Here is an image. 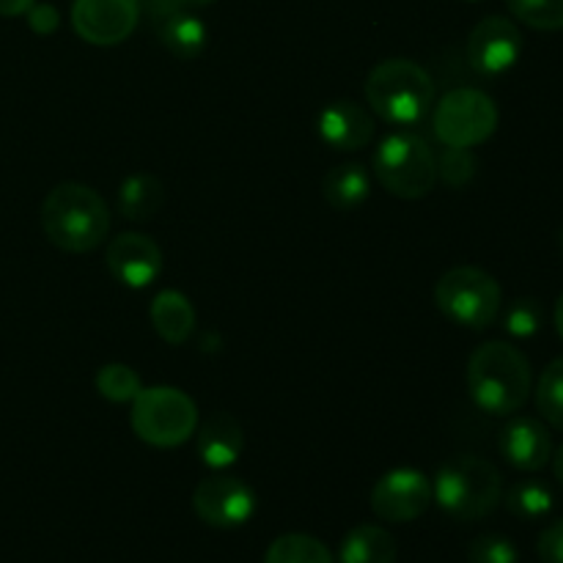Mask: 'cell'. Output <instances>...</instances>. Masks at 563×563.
Returning <instances> with one entry per match:
<instances>
[{"label": "cell", "instance_id": "30", "mask_svg": "<svg viewBox=\"0 0 563 563\" xmlns=\"http://www.w3.org/2000/svg\"><path fill=\"white\" fill-rule=\"evenodd\" d=\"M537 553L542 563H563V517L548 526L539 537Z\"/></svg>", "mask_w": 563, "mask_h": 563}, {"label": "cell", "instance_id": "31", "mask_svg": "<svg viewBox=\"0 0 563 563\" xmlns=\"http://www.w3.org/2000/svg\"><path fill=\"white\" fill-rule=\"evenodd\" d=\"M27 25H31V31L38 33V36H49V33L58 31L60 25L58 9L49 3H33L31 9H27Z\"/></svg>", "mask_w": 563, "mask_h": 563}, {"label": "cell", "instance_id": "3", "mask_svg": "<svg viewBox=\"0 0 563 563\" xmlns=\"http://www.w3.org/2000/svg\"><path fill=\"white\" fill-rule=\"evenodd\" d=\"M363 91L374 115L394 126H412L432 110L438 88L421 64L410 58H388L368 71Z\"/></svg>", "mask_w": 563, "mask_h": 563}, {"label": "cell", "instance_id": "24", "mask_svg": "<svg viewBox=\"0 0 563 563\" xmlns=\"http://www.w3.org/2000/svg\"><path fill=\"white\" fill-rule=\"evenodd\" d=\"M97 390L102 399L113 401V405H126L143 390L141 374L126 363H108L97 372Z\"/></svg>", "mask_w": 563, "mask_h": 563}, {"label": "cell", "instance_id": "12", "mask_svg": "<svg viewBox=\"0 0 563 563\" xmlns=\"http://www.w3.org/2000/svg\"><path fill=\"white\" fill-rule=\"evenodd\" d=\"M522 55V33L509 16L489 14L467 36V60L482 75L495 77L509 71Z\"/></svg>", "mask_w": 563, "mask_h": 563}, {"label": "cell", "instance_id": "23", "mask_svg": "<svg viewBox=\"0 0 563 563\" xmlns=\"http://www.w3.org/2000/svg\"><path fill=\"white\" fill-rule=\"evenodd\" d=\"M555 506V495L548 484L542 482H517L506 493V509L522 520H539L548 517Z\"/></svg>", "mask_w": 563, "mask_h": 563}, {"label": "cell", "instance_id": "11", "mask_svg": "<svg viewBox=\"0 0 563 563\" xmlns=\"http://www.w3.org/2000/svg\"><path fill=\"white\" fill-rule=\"evenodd\" d=\"M141 0H75L71 27L93 47H115L135 33Z\"/></svg>", "mask_w": 563, "mask_h": 563}, {"label": "cell", "instance_id": "35", "mask_svg": "<svg viewBox=\"0 0 563 563\" xmlns=\"http://www.w3.org/2000/svg\"><path fill=\"white\" fill-rule=\"evenodd\" d=\"M555 330H559V335L563 339V295L555 302Z\"/></svg>", "mask_w": 563, "mask_h": 563}, {"label": "cell", "instance_id": "9", "mask_svg": "<svg viewBox=\"0 0 563 563\" xmlns=\"http://www.w3.org/2000/svg\"><path fill=\"white\" fill-rule=\"evenodd\" d=\"M258 498L253 487L242 478L229 473H214V476L198 482L192 493V511L198 520L212 528H240L256 515Z\"/></svg>", "mask_w": 563, "mask_h": 563}, {"label": "cell", "instance_id": "26", "mask_svg": "<svg viewBox=\"0 0 563 563\" xmlns=\"http://www.w3.org/2000/svg\"><path fill=\"white\" fill-rule=\"evenodd\" d=\"M511 14L533 31H561L563 0H506Z\"/></svg>", "mask_w": 563, "mask_h": 563}, {"label": "cell", "instance_id": "36", "mask_svg": "<svg viewBox=\"0 0 563 563\" xmlns=\"http://www.w3.org/2000/svg\"><path fill=\"white\" fill-rule=\"evenodd\" d=\"M176 3H179L181 9H203V5L214 3V0H176Z\"/></svg>", "mask_w": 563, "mask_h": 563}, {"label": "cell", "instance_id": "8", "mask_svg": "<svg viewBox=\"0 0 563 563\" xmlns=\"http://www.w3.org/2000/svg\"><path fill=\"white\" fill-rule=\"evenodd\" d=\"M498 104L478 88H454L434 104V137L443 146L473 148L498 130Z\"/></svg>", "mask_w": 563, "mask_h": 563}, {"label": "cell", "instance_id": "22", "mask_svg": "<svg viewBox=\"0 0 563 563\" xmlns=\"http://www.w3.org/2000/svg\"><path fill=\"white\" fill-rule=\"evenodd\" d=\"M264 563H335L328 544L308 533H284L264 553Z\"/></svg>", "mask_w": 563, "mask_h": 563}, {"label": "cell", "instance_id": "4", "mask_svg": "<svg viewBox=\"0 0 563 563\" xmlns=\"http://www.w3.org/2000/svg\"><path fill=\"white\" fill-rule=\"evenodd\" d=\"M434 500L449 517L460 522L493 515L504 498V476L489 460L460 454L445 460L434 473Z\"/></svg>", "mask_w": 563, "mask_h": 563}, {"label": "cell", "instance_id": "2", "mask_svg": "<svg viewBox=\"0 0 563 563\" xmlns=\"http://www.w3.org/2000/svg\"><path fill=\"white\" fill-rule=\"evenodd\" d=\"M42 229L55 247L66 253H91L110 231L104 198L80 181H60L42 203Z\"/></svg>", "mask_w": 563, "mask_h": 563}, {"label": "cell", "instance_id": "6", "mask_svg": "<svg viewBox=\"0 0 563 563\" xmlns=\"http://www.w3.org/2000/svg\"><path fill=\"white\" fill-rule=\"evenodd\" d=\"M130 423L132 432L143 443L154 449H176L196 434L198 407L185 390L154 385V388H143L132 399Z\"/></svg>", "mask_w": 563, "mask_h": 563}, {"label": "cell", "instance_id": "27", "mask_svg": "<svg viewBox=\"0 0 563 563\" xmlns=\"http://www.w3.org/2000/svg\"><path fill=\"white\" fill-rule=\"evenodd\" d=\"M478 170V159L471 148L445 146V152L438 157V179H443L449 187L471 185Z\"/></svg>", "mask_w": 563, "mask_h": 563}, {"label": "cell", "instance_id": "17", "mask_svg": "<svg viewBox=\"0 0 563 563\" xmlns=\"http://www.w3.org/2000/svg\"><path fill=\"white\" fill-rule=\"evenodd\" d=\"M148 319H152V328L157 330L159 339L170 346H181L190 341V335L196 333V308L187 300L181 291L165 289L148 306Z\"/></svg>", "mask_w": 563, "mask_h": 563}, {"label": "cell", "instance_id": "33", "mask_svg": "<svg viewBox=\"0 0 563 563\" xmlns=\"http://www.w3.org/2000/svg\"><path fill=\"white\" fill-rule=\"evenodd\" d=\"M36 3V0H0V16H20L27 14V9Z\"/></svg>", "mask_w": 563, "mask_h": 563}, {"label": "cell", "instance_id": "20", "mask_svg": "<svg viewBox=\"0 0 563 563\" xmlns=\"http://www.w3.org/2000/svg\"><path fill=\"white\" fill-rule=\"evenodd\" d=\"M396 539L379 526H355L341 539L339 563H394Z\"/></svg>", "mask_w": 563, "mask_h": 563}, {"label": "cell", "instance_id": "14", "mask_svg": "<svg viewBox=\"0 0 563 563\" xmlns=\"http://www.w3.org/2000/svg\"><path fill=\"white\" fill-rule=\"evenodd\" d=\"M319 137L328 143L335 152H361L374 141V124L372 110L363 108L355 99H335L328 108H322L317 121Z\"/></svg>", "mask_w": 563, "mask_h": 563}, {"label": "cell", "instance_id": "34", "mask_svg": "<svg viewBox=\"0 0 563 563\" xmlns=\"http://www.w3.org/2000/svg\"><path fill=\"white\" fill-rule=\"evenodd\" d=\"M553 471H555V478H559V484L563 487V445L553 456Z\"/></svg>", "mask_w": 563, "mask_h": 563}, {"label": "cell", "instance_id": "21", "mask_svg": "<svg viewBox=\"0 0 563 563\" xmlns=\"http://www.w3.org/2000/svg\"><path fill=\"white\" fill-rule=\"evenodd\" d=\"M154 31H157L165 49H170L176 58H198L203 47H207V25L190 9H179L168 20L159 22Z\"/></svg>", "mask_w": 563, "mask_h": 563}, {"label": "cell", "instance_id": "19", "mask_svg": "<svg viewBox=\"0 0 563 563\" xmlns=\"http://www.w3.org/2000/svg\"><path fill=\"white\" fill-rule=\"evenodd\" d=\"M165 187L154 174H132L119 187V209L132 223H146L163 209Z\"/></svg>", "mask_w": 563, "mask_h": 563}, {"label": "cell", "instance_id": "28", "mask_svg": "<svg viewBox=\"0 0 563 563\" xmlns=\"http://www.w3.org/2000/svg\"><path fill=\"white\" fill-rule=\"evenodd\" d=\"M542 306L533 297H520L504 311V330L515 339H531L542 330Z\"/></svg>", "mask_w": 563, "mask_h": 563}, {"label": "cell", "instance_id": "38", "mask_svg": "<svg viewBox=\"0 0 563 563\" xmlns=\"http://www.w3.org/2000/svg\"><path fill=\"white\" fill-rule=\"evenodd\" d=\"M467 3H473V0H467Z\"/></svg>", "mask_w": 563, "mask_h": 563}, {"label": "cell", "instance_id": "18", "mask_svg": "<svg viewBox=\"0 0 563 563\" xmlns=\"http://www.w3.org/2000/svg\"><path fill=\"white\" fill-rule=\"evenodd\" d=\"M322 196L339 212H352L372 196V174L361 163H341L322 179Z\"/></svg>", "mask_w": 563, "mask_h": 563}, {"label": "cell", "instance_id": "25", "mask_svg": "<svg viewBox=\"0 0 563 563\" xmlns=\"http://www.w3.org/2000/svg\"><path fill=\"white\" fill-rule=\"evenodd\" d=\"M537 410L550 427L563 432V355L555 357L539 377Z\"/></svg>", "mask_w": 563, "mask_h": 563}, {"label": "cell", "instance_id": "10", "mask_svg": "<svg viewBox=\"0 0 563 563\" xmlns=\"http://www.w3.org/2000/svg\"><path fill=\"white\" fill-rule=\"evenodd\" d=\"M434 500L432 478L416 467H394L372 489V511L385 522H412Z\"/></svg>", "mask_w": 563, "mask_h": 563}, {"label": "cell", "instance_id": "16", "mask_svg": "<svg viewBox=\"0 0 563 563\" xmlns=\"http://www.w3.org/2000/svg\"><path fill=\"white\" fill-rule=\"evenodd\" d=\"M196 449L203 465L212 471H225L240 460L245 449L242 427L229 412H214L201 423V429H196Z\"/></svg>", "mask_w": 563, "mask_h": 563}, {"label": "cell", "instance_id": "29", "mask_svg": "<svg viewBox=\"0 0 563 563\" xmlns=\"http://www.w3.org/2000/svg\"><path fill=\"white\" fill-rule=\"evenodd\" d=\"M467 561L471 563H517V548L511 539L500 533H484L473 539L467 548Z\"/></svg>", "mask_w": 563, "mask_h": 563}, {"label": "cell", "instance_id": "32", "mask_svg": "<svg viewBox=\"0 0 563 563\" xmlns=\"http://www.w3.org/2000/svg\"><path fill=\"white\" fill-rule=\"evenodd\" d=\"M146 11H148V20H152V25L157 27L159 22L163 20H168L170 14H176V11L181 9L179 3H176V0H146Z\"/></svg>", "mask_w": 563, "mask_h": 563}, {"label": "cell", "instance_id": "13", "mask_svg": "<svg viewBox=\"0 0 563 563\" xmlns=\"http://www.w3.org/2000/svg\"><path fill=\"white\" fill-rule=\"evenodd\" d=\"M104 264H108L110 275L126 289H146L163 273V251L152 236L124 231L108 242Z\"/></svg>", "mask_w": 563, "mask_h": 563}, {"label": "cell", "instance_id": "37", "mask_svg": "<svg viewBox=\"0 0 563 563\" xmlns=\"http://www.w3.org/2000/svg\"><path fill=\"white\" fill-rule=\"evenodd\" d=\"M561 253H563V231H561Z\"/></svg>", "mask_w": 563, "mask_h": 563}, {"label": "cell", "instance_id": "1", "mask_svg": "<svg viewBox=\"0 0 563 563\" xmlns=\"http://www.w3.org/2000/svg\"><path fill=\"white\" fill-rule=\"evenodd\" d=\"M531 363L506 341H487L467 361V390L478 410L509 418L526 407L531 396Z\"/></svg>", "mask_w": 563, "mask_h": 563}, {"label": "cell", "instance_id": "7", "mask_svg": "<svg viewBox=\"0 0 563 563\" xmlns=\"http://www.w3.org/2000/svg\"><path fill=\"white\" fill-rule=\"evenodd\" d=\"M434 306L460 328L484 330L498 319L504 291L498 280L484 269L454 267L434 284Z\"/></svg>", "mask_w": 563, "mask_h": 563}, {"label": "cell", "instance_id": "15", "mask_svg": "<svg viewBox=\"0 0 563 563\" xmlns=\"http://www.w3.org/2000/svg\"><path fill=\"white\" fill-rule=\"evenodd\" d=\"M498 449L511 467L526 473H537L553 460V438L542 421L528 416H517L500 429Z\"/></svg>", "mask_w": 563, "mask_h": 563}, {"label": "cell", "instance_id": "5", "mask_svg": "<svg viewBox=\"0 0 563 563\" xmlns=\"http://www.w3.org/2000/svg\"><path fill=\"white\" fill-rule=\"evenodd\" d=\"M372 170L379 185L396 198L418 201L438 185V157L418 132L399 130L383 137L372 159Z\"/></svg>", "mask_w": 563, "mask_h": 563}]
</instances>
